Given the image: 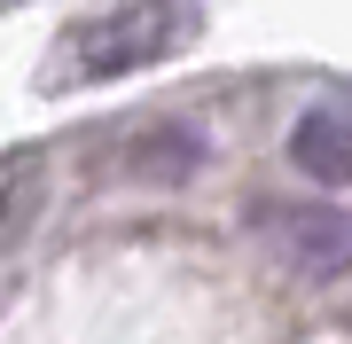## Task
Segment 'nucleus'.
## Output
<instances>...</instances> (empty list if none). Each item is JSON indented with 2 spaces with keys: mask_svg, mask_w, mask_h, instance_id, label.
Instances as JSON below:
<instances>
[{
  "mask_svg": "<svg viewBox=\"0 0 352 344\" xmlns=\"http://www.w3.org/2000/svg\"><path fill=\"white\" fill-rule=\"evenodd\" d=\"M251 227H258L266 251H274L289 274H305V282H344L352 274V211H337V204L266 196V204H251Z\"/></svg>",
  "mask_w": 352,
  "mask_h": 344,
  "instance_id": "obj_2",
  "label": "nucleus"
},
{
  "mask_svg": "<svg viewBox=\"0 0 352 344\" xmlns=\"http://www.w3.org/2000/svg\"><path fill=\"white\" fill-rule=\"evenodd\" d=\"M204 157H212V141L196 126H180V117H157V126L126 133L110 157H102V172L110 180H141V188H180V180L204 172Z\"/></svg>",
  "mask_w": 352,
  "mask_h": 344,
  "instance_id": "obj_3",
  "label": "nucleus"
},
{
  "mask_svg": "<svg viewBox=\"0 0 352 344\" xmlns=\"http://www.w3.org/2000/svg\"><path fill=\"white\" fill-rule=\"evenodd\" d=\"M289 165L321 188H352V110L344 102H314L289 126Z\"/></svg>",
  "mask_w": 352,
  "mask_h": 344,
  "instance_id": "obj_4",
  "label": "nucleus"
},
{
  "mask_svg": "<svg viewBox=\"0 0 352 344\" xmlns=\"http://www.w3.org/2000/svg\"><path fill=\"white\" fill-rule=\"evenodd\" d=\"M180 24H188V0H118V8L87 16V24L63 39V71L55 78H71V87L126 78L141 63H157V55L180 39Z\"/></svg>",
  "mask_w": 352,
  "mask_h": 344,
  "instance_id": "obj_1",
  "label": "nucleus"
},
{
  "mask_svg": "<svg viewBox=\"0 0 352 344\" xmlns=\"http://www.w3.org/2000/svg\"><path fill=\"white\" fill-rule=\"evenodd\" d=\"M39 196H47V172H39V157H8V165H0V251L32 235Z\"/></svg>",
  "mask_w": 352,
  "mask_h": 344,
  "instance_id": "obj_5",
  "label": "nucleus"
}]
</instances>
